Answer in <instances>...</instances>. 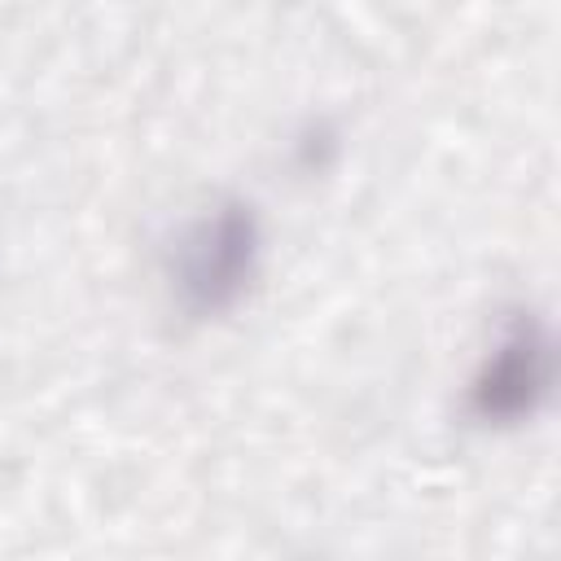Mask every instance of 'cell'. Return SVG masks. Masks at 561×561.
<instances>
[{
  "label": "cell",
  "instance_id": "cell-1",
  "mask_svg": "<svg viewBox=\"0 0 561 561\" xmlns=\"http://www.w3.org/2000/svg\"><path fill=\"white\" fill-rule=\"evenodd\" d=\"M259 259H263V228L254 206L241 197L206 206L171 250V289L180 311L193 320L232 311L250 294L259 276Z\"/></svg>",
  "mask_w": 561,
  "mask_h": 561
},
{
  "label": "cell",
  "instance_id": "cell-2",
  "mask_svg": "<svg viewBox=\"0 0 561 561\" xmlns=\"http://www.w3.org/2000/svg\"><path fill=\"white\" fill-rule=\"evenodd\" d=\"M557 377V355H552V329L539 311L517 307L495 337V346L482 355V364L469 377L465 408L478 425H522L530 421Z\"/></svg>",
  "mask_w": 561,
  "mask_h": 561
}]
</instances>
